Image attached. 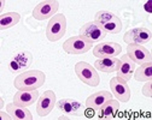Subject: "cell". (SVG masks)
Listing matches in <instances>:
<instances>
[{
    "label": "cell",
    "instance_id": "1",
    "mask_svg": "<svg viewBox=\"0 0 152 120\" xmlns=\"http://www.w3.org/2000/svg\"><path fill=\"white\" fill-rule=\"evenodd\" d=\"M46 81V74L40 70H29L18 74L13 85L17 90H36L44 85Z\"/></svg>",
    "mask_w": 152,
    "mask_h": 120
},
{
    "label": "cell",
    "instance_id": "2",
    "mask_svg": "<svg viewBox=\"0 0 152 120\" xmlns=\"http://www.w3.org/2000/svg\"><path fill=\"white\" fill-rule=\"evenodd\" d=\"M66 31V17L63 13L53 16L46 28V37L50 42H57L65 35Z\"/></svg>",
    "mask_w": 152,
    "mask_h": 120
},
{
    "label": "cell",
    "instance_id": "3",
    "mask_svg": "<svg viewBox=\"0 0 152 120\" xmlns=\"http://www.w3.org/2000/svg\"><path fill=\"white\" fill-rule=\"evenodd\" d=\"M94 22L98 23L106 31V34H118L122 30L121 19L109 11H98L96 13Z\"/></svg>",
    "mask_w": 152,
    "mask_h": 120
},
{
    "label": "cell",
    "instance_id": "4",
    "mask_svg": "<svg viewBox=\"0 0 152 120\" xmlns=\"http://www.w3.org/2000/svg\"><path fill=\"white\" fill-rule=\"evenodd\" d=\"M75 72H76V76L79 77L80 81L82 83L89 85V87H97L100 83V77H99L96 67L89 65L86 61L76 63Z\"/></svg>",
    "mask_w": 152,
    "mask_h": 120
},
{
    "label": "cell",
    "instance_id": "5",
    "mask_svg": "<svg viewBox=\"0 0 152 120\" xmlns=\"http://www.w3.org/2000/svg\"><path fill=\"white\" fill-rule=\"evenodd\" d=\"M59 9L58 0H45L40 1L33 10V17L37 21H47L57 14Z\"/></svg>",
    "mask_w": 152,
    "mask_h": 120
},
{
    "label": "cell",
    "instance_id": "6",
    "mask_svg": "<svg viewBox=\"0 0 152 120\" xmlns=\"http://www.w3.org/2000/svg\"><path fill=\"white\" fill-rule=\"evenodd\" d=\"M92 47H93V45L89 43L85 37H82L80 35L68 38L66 41L63 43V49L65 51V53L72 54V55L85 54L88 51H91Z\"/></svg>",
    "mask_w": 152,
    "mask_h": 120
},
{
    "label": "cell",
    "instance_id": "7",
    "mask_svg": "<svg viewBox=\"0 0 152 120\" xmlns=\"http://www.w3.org/2000/svg\"><path fill=\"white\" fill-rule=\"evenodd\" d=\"M106 35V31L96 22H88L80 28V36L85 37L92 45L103 41Z\"/></svg>",
    "mask_w": 152,
    "mask_h": 120
},
{
    "label": "cell",
    "instance_id": "8",
    "mask_svg": "<svg viewBox=\"0 0 152 120\" xmlns=\"http://www.w3.org/2000/svg\"><path fill=\"white\" fill-rule=\"evenodd\" d=\"M123 40L127 45L144 46L151 41V31L147 28H133L124 34Z\"/></svg>",
    "mask_w": 152,
    "mask_h": 120
},
{
    "label": "cell",
    "instance_id": "9",
    "mask_svg": "<svg viewBox=\"0 0 152 120\" xmlns=\"http://www.w3.org/2000/svg\"><path fill=\"white\" fill-rule=\"evenodd\" d=\"M56 103H57V97H56L54 91L47 90V91L42 93L39 96V98H37V106H36L37 115L41 118L47 116L54 108Z\"/></svg>",
    "mask_w": 152,
    "mask_h": 120
},
{
    "label": "cell",
    "instance_id": "10",
    "mask_svg": "<svg viewBox=\"0 0 152 120\" xmlns=\"http://www.w3.org/2000/svg\"><path fill=\"white\" fill-rule=\"evenodd\" d=\"M110 89L112 91V96L117 98L120 102H128L130 98V88L126 81L120 77H113L110 79Z\"/></svg>",
    "mask_w": 152,
    "mask_h": 120
},
{
    "label": "cell",
    "instance_id": "11",
    "mask_svg": "<svg viewBox=\"0 0 152 120\" xmlns=\"http://www.w3.org/2000/svg\"><path fill=\"white\" fill-rule=\"evenodd\" d=\"M127 55L135 65H142L152 61V55L148 49L139 45H127Z\"/></svg>",
    "mask_w": 152,
    "mask_h": 120
},
{
    "label": "cell",
    "instance_id": "12",
    "mask_svg": "<svg viewBox=\"0 0 152 120\" xmlns=\"http://www.w3.org/2000/svg\"><path fill=\"white\" fill-rule=\"evenodd\" d=\"M122 47L116 42H100L93 48V55L100 59L107 56H117L121 54Z\"/></svg>",
    "mask_w": 152,
    "mask_h": 120
},
{
    "label": "cell",
    "instance_id": "13",
    "mask_svg": "<svg viewBox=\"0 0 152 120\" xmlns=\"http://www.w3.org/2000/svg\"><path fill=\"white\" fill-rule=\"evenodd\" d=\"M58 108L65 114V115H76L81 116L85 113L86 106H83L81 102L75 101V100H69V98H62L57 102Z\"/></svg>",
    "mask_w": 152,
    "mask_h": 120
},
{
    "label": "cell",
    "instance_id": "14",
    "mask_svg": "<svg viewBox=\"0 0 152 120\" xmlns=\"http://www.w3.org/2000/svg\"><path fill=\"white\" fill-rule=\"evenodd\" d=\"M39 98V91L36 90H17V93L13 96V103L28 108L33 103H35Z\"/></svg>",
    "mask_w": 152,
    "mask_h": 120
},
{
    "label": "cell",
    "instance_id": "15",
    "mask_svg": "<svg viewBox=\"0 0 152 120\" xmlns=\"http://www.w3.org/2000/svg\"><path fill=\"white\" fill-rule=\"evenodd\" d=\"M135 71V64L132 61L130 58L124 54L121 56L120 59V65H118V69H117V77L122 78L123 81L128 82L129 79H132L133 77V73Z\"/></svg>",
    "mask_w": 152,
    "mask_h": 120
},
{
    "label": "cell",
    "instance_id": "16",
    "mask_svg": "<svg viewBox=\"0 0 152 120\" xmlns=\"http://www.w3.org/2000/svg\"><path fill=\"white\" fill-rule=\"evenodd\" d=\"M120 109V101L115 98H110L109 101H106L97 113L98 119H115L116 114Z\"/></svg>",
    "mask_w": 152,
    "mask_h": 120
},
{
    "label": "cell",
    "instance_id": "17",
    "mask_svg": "<svg viewBox=\"0 0 152 120\" xmlns=\"http://www.w3.org/2000/svg\"><path fill=\"white\" fill-rule=\"evenodd\" d=\"M118 65H120V59H117L116 56H107V58H100L96 60L94 67H96V70L105 73H112L117 71Z\"/></svg>",
    "mask_w": 152,
    "mask_h": 120
},
{
    "label": "cell",
    "instance_id": "18",
    "mask_svg": "<svg viewBox=\"0 0 152 120\" xmlns=\"http://www.w3.org/2000/svg\"><path fill=\"white\" fill-rule=\"evenodd\" d=\"M110 98H112V94L109 93V91H106V90H102V91H98L96 94L91 95L86 100V105L85 106L98 111L106 101H109Z\"/></svg>",
    "mask_w": 152,
    "mask_h": 120
},
{
    "label": "cell",
    "instance_id": "19",
    "mask_svg": "<svg viewBox=\"0 0 152 120\" xmlns=\"http://www.w3.org/2000/svg\"><path fill=\"white\" fill-rule=\"evenodd\" d=\"M31 54L29 52H20L17 53L11 60L12 71H17L21 69H27L31 65Z\"/></svg>",
    "mask_w": 152,
    "mask_h": 120
},
{
    "label": "cell",
    "instance_id": "20",
    "mask_svg": "<svg viewBox=\"0 0 152 120\" xmlns=\"http://www.w3.org/2000/svg\"><path fill=\"white\" fill-rule=\"evenodd\" d=\"M6 111L11 114L12 119H16V120H31L33 119V114L30 113V111L28 108L20 107V106L15 105L13 102L7 105Z\"/></svg>",
    "mask_w": 152,
    "mask_h": 120
},
{
    "label": "cell",
    "instance_id": "21",
    "mask_svg": "<svg viewBox=\"0 0 152 120\" xmlns=\"http://www.w3.org/2000/svg\"><path fill=\"white\" fill-rule=\"evenodd\" d=\"M134 79L138 82H148L152 79V61L145 63L140 65L138 69H135L134 73Z\"/></svg>",
    "mask_w": 152,
    "mask_h": 120
},
{
    "label": "cell",
    "instance_id": "22",
    "mask_svg": "<svg viewBox=\"0 0 152 120\" xmlns=\"http://www.w3.org/2000/svg\"><path fill=\"white\" fill-rule=\"evenodd\" d=\"M21 21V14L17 12H6L0 16V28L1 30L12 28Z\"/></svg>",
    "mask_w": 152,
    "mask_h": 120
},
{
    "label": "cell",
    "instance_id": "23",
    "mask_svg": "<svg viewBox=\"0 0 152 120\" xmlns=\"http://www.w3.org/2000/svg\"><path fill=\"white\" fill-rule=\"evenodd\" d=\"M152 83H151V81H148L147 83H146V85L142 88V94H144V96H147V97H152Z\"/></svg>",
    "mask_w": 152,
    "mask_h": 120
},
{
    "label": "cell",
    "instance_id": "24",
    "mask_svg": "<svg viewBox=\"0 0 152 120\" xmlns=\"http://www.w3.org/2000/svg\"><path fill=\"white\" fill-rule=\"evenodd\" d=\"M96 109H93V108H89V107H86L85 108V113L83 115L87 118V119H93V118H96Z\"/></svg>",
    "mask_w": 152,
    "mask_h": 120
},
{
    "label": "cell",
    "instance_id": "25",
    "mask_svg": "<svg viewBox=\"0 0 152 120\" xmlns=\"http://www.w3.org/2000/svg\"><path fill=\"white\" fill-rule=\"evenodd\" d=\"M0 118H1V119H12V116H11V114L9 112L7 113L1 112V113H0Z\"/></svg>",
    "mask_w": 152,
    "mask_h": 120
},
{
    "label": "cell",
    "instance_id": "26",
    "mask_svg": "<svg viewBox=\"0 0 152 120\" xmlns=\"http://www.w3.org/2000/svg\"><path fill=\"white\" fill-rule=\"evenodd\" d=\"M150 6H151V1H147V4H146V10H147V12L148 13H151V9H150Z\"/></svg>",
    "mask_w": 152,
    "mask_h": 120
}]
</instances>
